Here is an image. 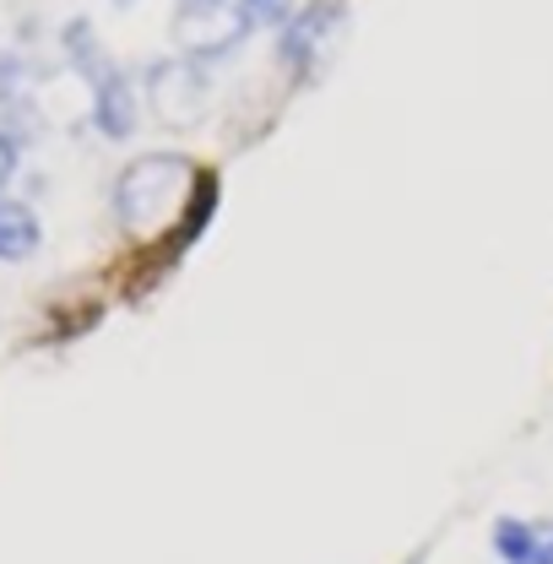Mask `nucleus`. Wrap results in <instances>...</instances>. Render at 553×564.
<instances>
[{"label": "nucleus", "instance_id": "f257e3e1", "mask_svg": "<svg viewBox=\"0 0 553 564\" xmlns=\"http://www.w3.org/2000/svg\"><path fill=\"white\" fill-rule=\"evenodd\" d=\"M185 212H202V174L180 152H147L126 163L115 185V217L126 223L131 239H158L169 234Z\"/></svg>", "mask_w": 553, "mask_h": 564}, {"label": "nucleus", "instance_id": "f03ea898", "mask_svg": "<svg viewBox=\"0 0 553 564\" xmlns=\"http://www.w3.org/2000/svg\"><path fill=\"white\" fill-rule=\"evenodd\" d=\"M147 98H152V115L169 126V131H196L207 120V70L191 55H174V61H152L147 66Z\"/></svg>", "mask_w": 553, "mask_h": 564}, {"label": "nucleus", "instance_id": "7ed1b4c3", "mask_svg": "<svg viewBox=\"0 0 553 564\" xmlns=\"http://www.w3.org/2000/svg\"><path fill=\"white\" fill-rule=\"evenodd\" d=\"M245 39H250V28L239 17V0H180V11H174V44L191 61H217V55L239 50Z\"/></svg>", "mask_w": 553, "mask_h": 564}, {"label": "nucleus", "instance_id": "20e7f679", "mask_svg": "<svg viewBox=\"0 0 553 564\" xmlns=\"http://www.w3.org/2000/svg\"><path fill=\"white\" fill-rule=\"evenodd\" d=\"M337 28H343V6H332V0H315V6L293 11V22H288L282 39H276V61L288 70H310L332 50Z\"/></svg>", "mask_w": 553, "mask_h": 564}, {"label": "nucleus", "instance_id": "39448f33", "mask_svg": "<svg viewBox=\"0 0 553 564\" xmlns=\"http://www.w3.org/2000/svg\"><path fill=\"white\" fill-rule=\"evenodd\" d=\"M93 126L109 141H126L137 131V87H131V76L120 66L93 87Z\"/></svg>", "mask_w": 553, "mask_h": 564}, {"label": "nucleus", "instance_id": "423d86ee", "mask_svg": "<svg viewBox=\"0 0 553 564\" xmlns=\"http://www.w3.org/2000/svg\"><path fill=\"white\" fill-rule=\"evenodd\" d=\"M494 554L505 564H553V521H494Z\"/></svg>", "mask_w": 553, "mask_h": 564}, {"label": "nucleus", "instance_id": "0eeeda50", "mask_svg": "<svg viewBox=\"0 0 553 564\" xmlns=\"http://www.w3.org/2000/svg\"><path fill=\"white\" fill-rule=\"evenodd\" d=\"M61 50H66V61L76 66V76L87 82V87H98L115 61H109V50H104V39H98V28L87 22V17H71L66 28H61Z\"/></svg>", "mask_w": 553, "mask_h": 564}, {"label": "nucleus", "instance_id": "6e6552de", "mask_svg": "<svg viewBox=\"0 0 553 564\" xmlns=\"http://www.w3.org/2000/svg\"><path fill=\"white\" fill-rule=\"evenodd\" d=\"M39 239H44V228H39L33 207L0 196V261H28L39 250Z\"/></svg>", "mask_w": 553, "mask_h": 564}, {"label": "nucleus", "instance_id": "1a4fd4ad", "mask_svg": "<svg viewBox=\"0 0 553 564\" xmlns=\"http://www.w3.org/2000/svg\"><path fill=\"white\" fill-rule=\"evenodd\" d=\"M28 98V61L17 50H0V109H17Z\"/></svg>", "mask_w": 553, "mask_h": 564}, {"label": "nucleus", "instance_id": "9d476101", "mask_svg": "<svg viewBox=\"0 0 553 564\" xmlns=\"http://www.w3.org/2000/svg\"><path fill=\"white\" fill-rule=\"evenodd\" d=\"M239 17L245 28H288L293 22V0H239Z\"/></svg>", "mask_w": 553, "mask_h": 564}, {"label": "nucleus", "instance_id": "9b49d317", "mask_svg": "<svg viewBox=\"0 0 553 564\" xmlns=\"http://www.w3.org/2000/svg\"><path fill=\"white\" fill-rule=\"evenodd\" d=\"M17 158H22V147L11 131H0V191L11 185V174H17Z\"/></svg>", "mask_w": 553, "mask_h": 564}, {"label": "nucleus", "instance_id": "f8f14e48", "mask_svg": "<svg viewBox=\"0 0 553 564\" xmlns=\"http://www.w3.org/2000/svg\"><path fill=\"white\" fill-rule=\"evenodd\" d=\"M408 564H423V560H408Z\"/></svg>", "mask_w": 553, "mask_h": 564}]
</instances>
